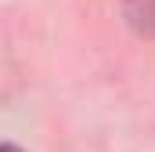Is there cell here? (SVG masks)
Masks as SVG:
<instances>
[{
  "label": "cell",
  "mask_w": 155,
  "mask_h": 152,
  "mask_svg": "<svg viewBox=\"0 0 155 152\" xmlns=\"http://www.w3.org/2000/svg\"><path fill=\"white\" fill-rule=\"evenodd\" d=\"M126 18L137 33L155 40V0H126Z\"/></svg>",
  "instance_id": "1"
},
{
  "label": "cell",
  "mask_w": 155,
  "mask_h": 152,
  "mask_svg": "<svg viewBox=\"0 0 155 152\" xmlns=\"http://www.w3.org/2000/svg\"><path fill=\"white\" fill-rule=\"evenodd\" d=\"M0 152H22V149H18V145H4Z\"/></svg>",
  "instance_id": "2"
}]
</instances>
